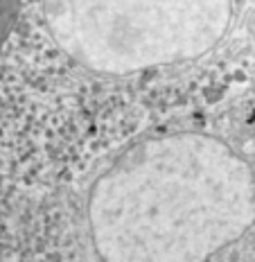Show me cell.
I'll return each instance as SVG.
<instances>
[{"instance_id":"cell-1","label":"cell","mask_w":255,"mask_h":262,"mask_svg":"<svg viewBox=\"0 0 255 262\" xmlns=\"http://www.w3.org/2000/svg\"><path fill=\"white\" fill-rule=\"evenodd\" d=\"M253 217L251 165L224 140L192 131L124 151L88 199L102 262H208Z\"/></svg>"},{"instance_id":"cell-2","label":"cell","mask_w":255,"mask_h":262,"mask_svg":"<svg viewBox=\"0 0 255 262\" xmlns=\"http://www.w3.org/2000/svg\"><path fill=\"white\" fill-rule=\"evenodd\" d=\"M43 18L75 61L127 75L208 54L228 32L233 0H45Z\"/></svg>"}]
</instances>
